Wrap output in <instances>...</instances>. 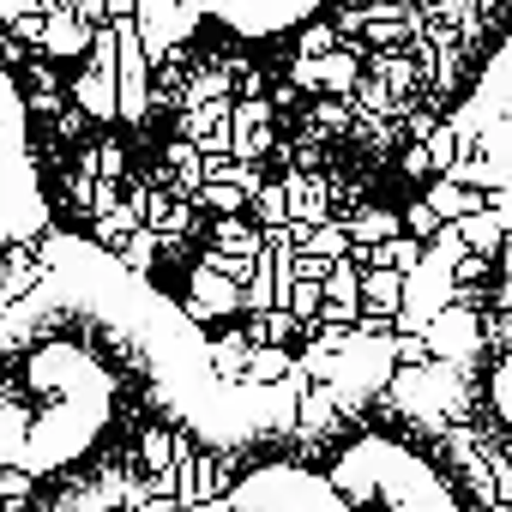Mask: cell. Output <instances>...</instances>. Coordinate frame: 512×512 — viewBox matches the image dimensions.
<instances>
[{"instance_id":"277c9868","label":"cell","mask_w":512,"mask_h":512,"mask_svg":"<svg viewBox=\"0 0 512 512\" xmlns=\"http://www.w3.org/2000/svg\"><path fill=\"white\" fill-rule=\"evenodd\" d=\"M97 31H103V25H85V19L67 13V7H49V19H43V49H49L55 61H79V55H91Z\"/></svg>"},{"instance_id":"7a4b0ae2","label":"cell","mask_w":512,"mask_h":512,"mask_svg":"<svg viewBox=\"0 0 512 512\" xmlns=\"http://www.w3.org/2000/svg\"><path fill=\"white\" fill-rule=\"evenodd\" d=\"M458 139L470 145V157L482 163V175L512 199V31L506 43L488 55L476 91L458 109Z\"/></svg>"},{"instance_id":"9c48e42d","label":"cell","mask_w":512,"mask_h":512,"mask_svg":"<svg viewBox=\"0 0 512 512\" xmlns=\"http://www.w3.org/2000/svg\"><path fill=\"white\" fill-rule=\"evenodd\" d=\"M31 470H0V500H31Z\"/></svg>"},{"instance_id":"30bf717a","label":"cell","mask_w":512,"mask_h":512,"mask_svg":"<svg viewBox=\"0 0 512 512\" xmlns=\"http://www.w3.org/2000/svg\"><path fill=\"white\" fill-rule=\"evenodd\" d=\"M133 512H175V500H145V506H133Z\"/></svg>"},{"instance_id":"52a82bcc","label":"cell","mask_w":512,"mask_h":512,"mask_svg":"<svg viewBox=\"0 0 512 512\" xmlns=\"http://www.w3.org/2000/svg\"><path fill=\"white\" fill-rule=\"evenodd\" d=\"M151 253H157V229H133V235H127V247L115 253V260H121L127 272H139V278H145V266H151Z\"/></svg>"},{"instance_id":"5b68a950","label":"cell","mask_w":512,"mask_h":512,"mask_svg":"<svg viewBox=\"0 0 512 512\" xmlns=\"http://www.w3.org/2000/svg\"><path fill=\"white\" fill-rule=\"evenodd\" d=\"M229 302H235V290H229V278H217V260H211V266H199L193 296H187V314H193V320H205V314H223Z\"/></svg>"},{"instance_id":"6da1fadb","label":"cell","mask_w":512,"mask_h":512,"mask_svg":"<svg viewBox=\"0 0 512 512\" xmlns=\"http://www.w3.org/2000/svg\"><path fill=\"white\" fill-rule=\"evenodd\" d=\"M187 512H464V500L410 440L356 434L320 458L260 464Z\"/></svg>"},{"instance_id":"3957f363","label":"cell","mask_w":512,"mask_h":512,"mask_svg":"<svg viewBox=\"0 0 512 512\" xmlns=\"http://www.w3.org/2000/svg\"><path fill=\"white\" fill-rule=\"evenodd\" d=\"M187 7L223 19L235 37H278V31H290V25L314 19L326 0H187Z\"/></svg>"},{"instance_id":"8992f818","label":"cell","mask_w":512,"mask_h":512,"mask_svg":"<svg viewBox=\"0 0 512 512\" xmlns=\"http://www.w3.org/2000/svg\"><path fill=\"white\" fill-rule=\"evenodd\" d=\"M488 398H494V416L506 422V434H512V344H506V356L494 362V380H488Z\"/></svg>"},{"instance_id":"ba28073f","label":"cell","mask_w":512,"mask_h":512,"mask_svg":"<svg viewBox=\"0 0 512 512\" xmlns=\"http://www.w3.org/2000/svg\"><path fill=\"white\" fill-rule=\"evenodd\" d=\"M31 109L37 115H61V91H55V73L49 67H37V79H31Z\"/></svg>"}]
</instances>
